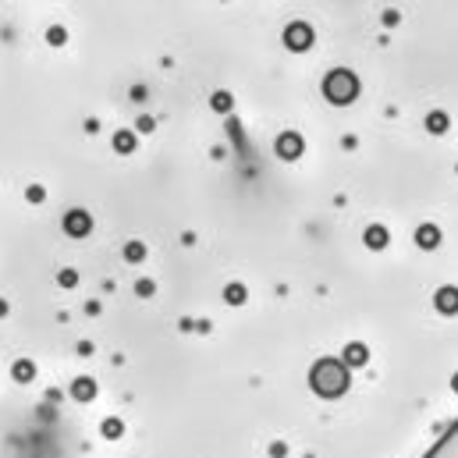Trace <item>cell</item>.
<instances>
[{
	"label": "cell",
	"instance_id": "cell-1",
	"mask_svg": "<svg viewBox=\"0 0 458 458\" xmlns=\"http://www.w3.org/2000/svg\"><path fill=\"white\" fill-rule=\"evenodd\" d=\"M426 458H458V419H454V426L433 444V451H430Z\"/></svg>",
	"mask_w": 458,
	"mask_h": 458
}]
</instances>
